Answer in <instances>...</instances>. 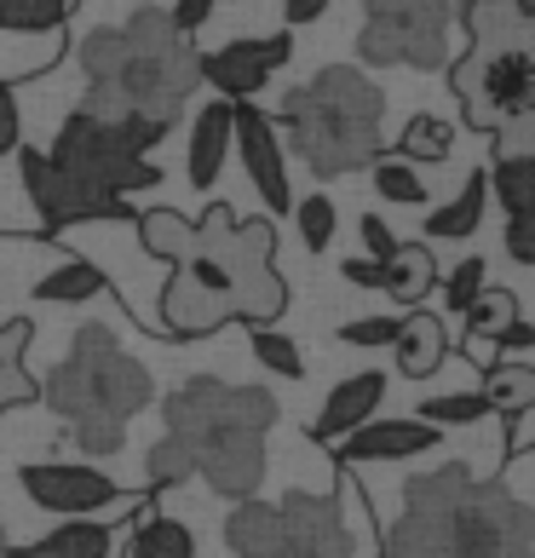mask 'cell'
I'll use <instances>...</instances> for the list:
<instances>
[{
    "label": "cell",
    "instance_id": "603a6c76",
    "mask_svg": "<svg viewBox=\"0 0 535 558\" xmlns=\"http://www.w3.org/2000/svg\"><path fill=\"white\" fill-rule=\"evenodd\" d=\"M449 524L443 512H415L403 507V519L386 530V558H443L449 553Z\"/></svg>",
    "mask_w": 535,
    "mask_h": 558
},
{
    "label": "cell",
    "instance_id": "6da1fadb",
    "mask_svg": "<svg viewBox=\"0 0 535 558\" xmlns=\"http://www.w3.org/2000/svg\"><path fill=\"white\" fill-rule=\"evenodd\" d=\"M81 70H87V98L81 116L121 121V116H150L161 128H179L191 93L202 87L196 47L184 40L161 7H138L127 24H105L81 35Z\"/></svg>",
    "mask_w": 535,
    "mask_h": 558
},
{
    "label": "cell",
    "instance_id": "db71d44e",
    "mask_svg": "<svg viewBox=\"0 0 535 558\" xmlns=\"http://www.w3.org/2000/svg\"><path fill=\"white\" fill-rule=\"evenodd\" d=\"M466 351H472V363H478V368H496V363H501V345L489 340V335H472Z\"/></svg>",
    "mask_w": 535,
    "mask_h": 558
},
{
    "label": "cell",
    "instance_id": "ba28073f",
    "mask_svg": "<svg viewBox=\"0 0 535 558\" xmlns=\"http://www.w3.org/2000/svg\"><path fill=\"white\" fill-rule=\"evenodd\" d=\"M288 58H294V35H259V40H231V47H219V52H202L196 58V70L202 81L224 98V105H248V98L271 81Z\"/></svg>",
    "mask_w": 535,
    "mask_h": 558
},
{
    "label": "cell",
    "instance_id": "f5cc1de1",
    "mask_svg": "<svg viewBox=\"0 0 535 558\" xmlns=\"http://www.w3.org/2000/svg\"><path fill=\"white\" fill-rule=\"evenodd\" d=\"M496 345H501V351H530V345H535V328H530L524 317H512L501 335H496Z\"/></svg>",
    "mask_w": 535,
    "mask_h": 558
},
{
    "label": "cell",
    "instance_id": "1f68e13d",
    "mask_svg": "<svg viewBox=\"0 0 535 558\" xmlns=\"http://www.w3.org/2000/svg\"><path fill=\"white\" fill-rule=\"evenodd\" d=\"M489 184H496V196H501L507 219L535 214V156H507V161H496Z\"/></svg>",
    "mask_w": 535,
    "mask_h": 558
},
{
    "label": "cell",
    "instance_id": "ac0fdd59",
    "mask_svg": "<svg viewBox=\"0 0 535 558\" xmlns=\"http://www.w3.org/2000/svg\"><path fill=\"white\" fill-rule=\"evenodd\" d=\"M224 156H231V105L214 98L191 121V156H184V168H191L196 191H214V179L224 173Z\"/></svg>",
    "mask_w": 535,
    "mask_h": 558
},
{
    "label": "cell",
    "instance_id": "4fadbf2b",
    "mask_svg": "<svg viewBox=\"0 0 535 558\" xmlns=\"http://www.w3.org/2000/svg\"><path fill=\"white\" fill-rule=\"evenodd\" d=\"M196 478H208L224 501H248L265 484V438H219L196 454Z\"/></svg>",
    "mask_w": 535,
    "mask_h": 558
},
{
    "label": "cell",
    "instance_id": "cb8c5ba5",
    "mask_svg": "<svg viewBox=\"0 0 535 558\" xmlns=\"http://www.w3.org/2000/svg\"><path fill=\"white\" fill-rule=\"evenodd\" d=\"M7 558H110V530L87 524V519H70L29 547H7Z\"/></svg>",
    "mask_w": 535,
    "mask_h": 558
},
{
    "label": "cell",
    "instance_id": "11a10c76",
    "mask_svg": "<svg viewBox=\"0 0 535 558\" xmlns=\"http://www.w3.org/2000/svg\"><path fill=\"white\" fill-rule=\"evenodd\" d=\"M7 547H12V542H7V530H0V558H7Z\"/></svg>",
    "mask_w": 535,
    "mask_h": 558
},
{
    "label": "cell",
    "instance_id": "ffe728a7",
    "mask_svg": "<svg viewBox=\"0 0 535 558\" xmlns=\"http://www.w3.org/2000/svg\"><path fill=\"white\" fill-rule=\"evenodd\" d=\"M288 312V288L271 265H242L231 271V317H242L248 328H271Z\"/></svg>",
    "mask_w": 535,
    "mask_h": 558
},
{
    "label": "cell",
    "instance_id": "8992f818",
    "mask_svg": "<svg viewBox=\"0 0 535 558\" xmlns=\"http://www.w3.org/2000/svg\"><path fill=\"white\" fill-rule=\"evenodd\" d=\"M449 87H455L466 128L496 133L501 121L535 116V52L524 47H472L466 58L449 64Z\"/></svg>",
    "mask_w": 535,
    "mask_h": 558
},
{
    "label": "cell",
    "instance_id": "74e56055",
    "mask_svg": "<svg viewBox=\"0 0 535 558\" xmlns=\"http://www.w3.org/2000/svg\"><path fill=\"white\" fill-rule=\"evenodd\" d=\"M466 323H472V335H489V340H496L501 335V328L512 323V317H519V300H512L507 294V288H484V294L478 300H472L466 305V312H461Z\"/></svg>",
    "mask_w": 535,
    "mask_h": 558
},
{
    "label": "cell",
    "instance_id": "5b68a950",
    "mask_svg": "<svg viewBox=\"0 0 535 558\" xmlns=\"http://www.w3.org/2000/svg\"><path fill=\"white\" fill-rule=\"evenodd\" d=\"M363 35H357V58L375 70H443L449 64V0H363Z\"/></svg>",
    "mask_w": 535,
    "mask_h": 558
},
{
    "label": "cell",
    "instance_id": "d590c367",
    "mask_svg": "<svg viewBox=\"0 0 535 558\" xmlns=\"http://www.w3.org/2000/svg\"><path fill=\"white\" fill-rule=\"evenodd\" d=\"M489 415V398L484 391H449V398H426L421 403V421L426 426H472V421H484Z\"/></svg>",
    "mask_w": 535,
    "mask_h": 558
},
{
    "label": "cell",
    "instance_id": "60d3db41",
    "mask_svg": "<svg viewBox=\"0 0 535 558\" xmlns=\"http://www.w3.org/2000/svg\"><path fill=\"white\" fill-rule=\"evenodd\" d=\"M70 438H75L81 454H115L121 438H127V426H121V421H75Z\"/></svg>",
    "mask_w": 535,
    "mask_h": 558
},
{
    "label": "cell",
    "instance_id": "d4e9b609",
    "mask_svg": "<svg viewBox=\"0 0 535 558\" xmlns=\"http://www.w3.org/2000/svg\"><path fill=\"white\" fill-rule=\"evenodd\" d=\"M466 489H472V472H466L461 461H443V466L421 472V478H409L403 507H415V512H443V519H455V507L466 501Z\"/></svg>",
    "mask_w": 535,
    "mask_h": 558
},
{
    "label": "cell",
    "instance_id": "44dd1931",
    "mask_svg": "<svg viewBox=\"0 0 535 558\" xmlns=\"http://www.w3.org/2000/svg\"><path fill=\"white\" fill-rule=\"evenodd\" d=\"M277 542H282L277 501H259V495H248V501L231 507V519H224V547H231L236 558H265Z\"/></svg>",
    "mask_w": 535,
    "mask_h": 558
},
{
    "label": "cell",
    "instance_id": "ab89813d",
    "mask_svg": "<svg viewBox=\"0 0 535 558\" xmlns=\"http://www.w3.org/2000/svg\"><path fill=\"white\" fill-rule=\"evenodd\" d=\"M294 219H300V242L312 247H328V236H335V202L328 196H305L300 208H294Z\"/></svg>",
    "mask_w": 535,
    "mask_h": 558
},
{
    "label": "cell",
    "instance_id": "e575fe53",
    "mask_svg": "<svg viewBox=\"0 0 535 558\" xmlns=\"http://www.w3.org/2000/svg\"><path fill=\"white\" fill-rule=\"evenodd\" d=\"M144 472H150L156 489H173V484H184V478H196V454L184 449L179 438H168V432H161V438L150 444V454H144Z\"/></svg>",
    "mask_w": 535,
    "mask_h": 558
},
{
    "label": "cell",
    "instance_id": "3957f363",
    "mask_svg": "<svg viewBox=\"0 0 535 558\" xmlns=\"http://www.w3.org/2000/svg\"><path fill=\"white\" fill-rule=\"evenodd\" d=\"M40 398H47L70 426L75 421H121L127 426L138 409H150L156 380L133 351H121V340L105 323H87V328H75L64 363L47 375Z\"/></svg>",
    "mask_w": 535,
    "mask_h": 558
},
{
    "label": "cell",
    "instance_id": "d6a6232c",
    "mask_svg": "<svg viewBox=\"0 0 535 558\" xmlns=\"http://www.w3.org/2000/svg\"><path fill=\"white\" fill-rule=\"evenodd\" d=\"M133 558H196V542L179 519H150L133 530Z\"/></svg>",
    "mask_w": 535,
    "mask_h": 558
},
{
    "label": "cell",
    "instance_id": "277c9868",
    "mask_svg": "<svg viewBox=\"0 0 535 558\" xmlns=\"http://www.w3.org/2000/svg\"><path fill=\"white\" fill-rule=\"evenodd\" d=\"M168 438H179L191 454H202L219 438H265L277 426L282 403L265 386H231L214 375H196L191 386H179L168 398Z\"/></svg>",
    "mask_w": 535,
    "mask_h": 558
},
{
    "label": "cell",
    "instance_id": "f6af8a7d",
    "mask_svg": "<svg viewBox=\"0 0 535 558\" xmlns=\"http://www.w3.org/2000/svg\"><path fill=\"white\" fill-rule=\"evenodd\" d=\"M29 340H35V323H29V317H17V323H7V328H0V375H7L12 363H24Z\"/></svg>",
    "mask_w": 535,
    "mask_h": 558
},
{
    "label": "cell",
    "instance_id": "2e32d148",
    "mask_svg": "<svg viewBox=\"0 0 535 558\" xmlns=\"http://www.w3.org/2000/svg\"><path fill=\"white\" fill-rule=\"evenodd\" d=\"M161 323H168V335H214L219 323H231V300L208 294L202 282L173 271L168 288H161Z\"/></svg>",
    "mask_w": 535,
    "mask_h": 558
},
{
    "label": "cell",
    "instance_id": "816d5d0a",
    "mask_svg": "<svg viewBox=\"0 0 535 558\" xmlns=\"http://www.w3.org/2000/svg\"><path fill=\"white\" fill-rule=\"evenodd\" d=\"M323 12H328V0H282V17H288V29H300V24H317Z\"/></svg>",
    "mask_w": 535,
    "mask_h": 558
},
{
    "label": "cell",
    "instance_id": "4316f807",
    "mask_svg": "<svg viewBox=\"0 0 535 558\" xmlns=\"http://www.w3.org/2000/svg\"><path fill=\"white\" fill-rule=\"evenodd\" d=\"M105 271L98 265H87V259H70V265H58V271H47L35 282V300L40 305H87V300H98L105 294Z\"/></svg>",
    "mask_w": 535,
    "mask_h": 558
},
{
    "label": "cell",
    "instance_id": "f907efd6",
    "mask_svg": "<svg viewBox=\"0 0 535 558\" xmlns=\"http://www.w3.org/2000/svg\"><path fill=\"white\" fill-rule=\"evenodd\" d=\"M340 277L352 288H386V259H345Z\"/></svg>",
    "mask_w": 535,
    "mask_h": 558
},
{
    "label": "cell",
    "instance_id": "7bdbcfd3",
    "mask_svg": "<svg viewBox=\"0 0 535 558\" xmlns=\"http://www.w3.org/2000/svg\"><path fill=\"white\" fill-rule=\"evenodd\" d=\"M489 138H496V161H507V156H535V116L501 121Z\"/></svg>",
    "mask_w": 535,
    "mask_h": 558
},
{
    "label": "cell",
    "instance_id": "f35d334b",
    "mask_svg": "<svg viewBox=\"0 0 535 558\" xmlns=\"http://www.w3.org/2000/svg\"><path fill=\"white\" fill-rule=\"evenodd\" d=\"M484 271H489L484 259H461L455 271L443 277V305H449V312H455V317H461L466 305H472V300L484 294Z\"/></svg>",
    "mask_w": 535,
    "mask_h": 558
},
{
    "label": "cell",
    "instance_id": "7c38bea8",
    "mask_svg": "<svg viewBox=\"0 0 535 558\" xmlns=\"http://www.w3.org/2000/svg\"><path fill=\"white\" fill-rule=\"evenodd\" d=\"M17 489H24L35 507H47V512H70V519H81V512H98V507L121 501V489H115L98 466H70V461L24 466V472H17Z\"/></svg>",
    "mask_w": 535,
    "mask_h": 558
},
{
    "label": "cell",
    "instance_id": "681fc988",
    "mask_svg": "<svg viewBox=\"0 0 535 558\" xmlns=\"http://www.w3.org/2000/svg\"><path fill=\"white\" fill-rule=\"evenodd\" d=\"M357 231H363V242H368V259H392V247H398V236H392V225H386L380 214H368V219H357Z\"/></svg>",
    "mask_w": 535,
    "mask_h": 558
},
{
    "label": "cell",
    "instance_id": "c3c4849f",
    "mask_svg": "<svg viewBox=\"0 0 535 558\" xmlns=\"http://www.w3.org/2000/svg\"><path fill=\"white\" fill-rule=\"evenodd\" d=\"M507 254L519 259V265H535V214L507 219Z\"/></svg>",
    "mask_w": 535,
    "mask_h": 558
},
{
    "label": "cell",
    "instance_id": "bcb514c9",
    "mask_svg": "<svg viewBox=\"0 0 535 558\" xmlns=\"http://www.w3.org/2000/svg\"><path fill=\"white\" fill-rule=\"evenodd\" d=\"M168 7H173V12H168V24H173L184 40H191V35H196V29L214 17V7H219V0H168Z\"/></svg>",
    "mask_w": 535,
    "mask_h": 558
},
{
    "label": "cell",
    "instance_id": "7dc6e473",
    "mask_svg": "<svg viewBox=\"0 0 535 558\" xmlns=\"http://www.w3.org/2000/svg\"><path fill=\"white\" fill-rule=\"evenodd\" d=\"M17 138H24V116H17L12 87L0 81V156H12V150H17Z\"/></svg>",
    "mask_w": 535,
    "mask_h": 558
},
{
    "label": "cell",
    "instance_id": "836d02e7",
    "mask_svg": "<svg viewBox=\"0 0 535 558\" xmlns=\"http://www.w3.org/2000/svg\"><path fill=\"white\" fill-rule=\"evenodd\" d=\"M368 168H375V191H380L386 202H398V208H421V202H426V179L409 168V161H398V156H375Z\"/></svg>",
    "mask_w": 535,
    "mask_h": 558
},
{
    "label": "cell",
    "instance_id": "7a4b0ae2",
    "mask_svg": "<svg viewBox=\"0 0 535 558\" xmlns=\"http://www.w3.org/2000/svg\"><path fill=\"white\" fill-rule=\"evenodd\" d=\"M380 116H386V93L352 64H328L282 98L288 138H294L300 161L317 179L368 168L380 156Z\"/></svg>",
    "mask_w": 535,
    "mask_h": 558
},
{
    "label": "cell",
    "instance_id": "6f0895ef",
    "mask_svg": "<svg viewBox=\"0 0 535 558\" xmlns=\"http://www.w3.org/2000/svg\"><path fill=\"white\" fill-rule=\"evenodd\" d=\"M461 7H466V0H449V12H461Z\"/></svg>",
    "mask_w": 535,
    "mask_h": 558
},
{
    "label": "cell",
    "instance_id": "30bf717a",
    "mask_svg": "<svg viewBox=\"0 0 535 558\" xmlns=\"http://www.w3.org/2000/svg\"><path fill=\"white\" fill-rule=\"evenodd\" d=\"M24 191H29L47 231H64V225H81V219H133L127 202H105V196L81 191V184L58 173L40 150H24Z\"/></svg>",
    "mask_w": 535,
    "mask_h": 558
},
{
    "label": "cell",
    "instance_id": "b9f144b4",
    "mask_svg": "<svg viewBox=\"0 0 535 558\" xmlns=\"http://www.w3.org/2000/svg\"><path fill=\"white\" fill-rule=\"evenodd\" d=\"M398 323H403V317H357V323L340 328V340H345V345H363V351H380V345L398 340Z\"/></svg>",
    "mask_w": 535,
    "mask_h": 558
},
{
    "label": "cell",
    "instance_id": "8fae6325",
    "mask_svg": "<svg viewBox=\"0 0 535 558\" xmlns=\"http://www.w3.org/2000/svg\"><path fill=\"white\" fill-rule=\"evenodd\" d=\"M231 150H242V168H248L259 202L271 214L294 208V191H288V168H282V144L277 128L259 105H231Z\"/></svg>",
    "mask_w": 535,
    "mask_h": 558
},
{
    "label": "cell",
    "instance_id": "4dcf8cb0",
    "mask_svg": "<svg viewBox=\"0 0 535 558\" xmlns=\"http://www.w3.org/2000/svg\"><path fill=\"white\" fill-rule=\"evenodd\" d=\"M70 0H0V35H58Z\"/></svg>",
    "mask_w": 535,
    "mask_h": 558
},
{
    "label": "cell",
    "instance_id": "52a82bcc",
    "mask_svg": "<svg viewBox=\"0 0 535 558\" xmlns=\"http://www.w3.org/2000/svg\"><path fill=\"white\" fill-rule=\"evenodd\" d=\"M47 161L64 179H75L81 191H93V196H105V202H127L133 191L161 184V168H156L150 156H133L127 144L105 128V121H93V116H81V110L64 121V128H58Z\"/></svg>",
    "mask_w": 535,
    "mask_h": 558
},
{
    "label": "cell",
    "instance_id": "9f6ffc18",
    "mask_svg": "<svg viewBox=\"0 0 535 558\" xmlns=\"http://www.w3.org/2000/svg\"><path fill=\"white\" fill-rule=\"evenodd\" d=\"M133 7H161V0H133Z\"/></svg>",
    "mask_w": 535,
    "mask_h": 558
},
{
    "label": "cell",
    "instance_id": "d6986e66",
    "mask_svg": "<svg viewBox=\"0 0 535 558\" xmlns=\"http://www.w3.org/2000/svg\"><path fill=\"white\" fill-rule=\"evenodd\" d=\"M392 351H398V375H409V380H426V375H438L443 368V357H449V335H443V317H431V312H409L403 323H398V340H392Z\"/></svg>",
    "mask_w": 535,
    "mask_h": 558
},
{
    "label": "cell",
    "instance_id": "e0dca14e",
    "mask_svg": "<svg viewBox=\"0 0 535 558\" xmlns=\"http://www.w3.org/2000/svg\"><path fill=\"white\" fill-rule=\"evenodd\" d=\"M461 17L472 47H524L535 35V0H466Z\"/></svg>",
    "mask_w": 535,
    "mask_h": 558
},
{
    "label": "cell",
    "instance_id": "9a60e30c",
    "mask_svg": "<svg viewBox=\"0 0 535 558\" xmlns=\"http://www.w3.org/2000/svg\"><path fill=\"white\" fill-rule=\"evenodd\" d=\"M380 398H386V375H375V368H363V375L340 380L335 391H328V403H323V415H317V426H312V438L335 444V438H345V432H357L363 421H375Z\"/></svg>",
    "mask_w": 535,
    "mask_h": 558
},
{
    "label": "cell",
    "instance_id": "9c48e42d",
    "mask_svg": "<svg viewBox=\"0 0 535 558\" xmlns=\"http://www.w3.org/2000/svg\"><path fill=\"white\" fill-rule=\"evenodd\" d=\"M282 542L265 558H352V530L340 519V501L294 489L288 501H277Z\"/></svg>",
    "mask_w": 535,
    "mask_h": 558
},
{
    "label": "cell",
    "instance_id": "f1b7e54d",
    "mask_svg": "<svg viewBox=\"0 0 535 558\" xmlns=\"http://www.w3.org/2000/svg\"><path fill=\"white\" fill-rule=\"evenodd\" d=\"M133 225H138L144 254H156V259H168V265L191 259V219H179L173 208H150V214H138Z\"/></svg>",
    "mask_w": 535,
    "mask_h": 558
},
{
    "label": "cell",
    "instance_id": "8d00e7d4",
    "mask_svg": "<svg viewBox=\"0 0 535 558\" xmlns=\"http://www.w3.org/2000/svg\"><path fill=\"white\" fill-rule=\"evenodd\" d=\"M254 357L271 368V375H282V380H305V357H300V345L288 340V335H277V328H254Z\"/></svg>",
    "mask_w": 535,
    "mask_h": 558
},
{
    "label": "cell",
    "instance_id": "f546056e",
    "mask_svg": "<svg viewBox=\"0 0 535 558\" xmlns=\"http://www.w3.org/2000/svg\"><path fill=\"white\" fill-rule=\"evenodd\" d=\"M455 150V128H449L443 116H409V128L398 133V161H443Z\"/></svg>",
    "mask_w": 535,
    "mask_h": 558
},
{
    "label": "cell",
    "instance_id": "ee69618b",
    "mask_svg": "<svg viewBox=\"0 0 535 558\" xmlns=\"http://www.w3.org/2000/svg\"><path fill=\"white\" fill-rule=\"evenodd\" d=\"M501 558H535V507H530V501L512 512L507 542H501Z\"/></svg>",
    "mask_w": 535,
    "mask_h": 558
},
{
    "label": "cell",
    "instance_id": "484cf974",
    "mask_svg": "<svg viewBox=\"0 0 535 558\" xmlns=\"http://www.w3.org/2000/svg\"><path fill=\"white\" fill-rule=\"evenodd\" d=\"M484 191H489V173H484V168H478V173H466L461 196H449L443 208H431L426 236H443V242L472 236V231H478V219H484Z\"/></svg>",
    "mask_w": 535,
    "mask_h": 558
},
{
    "label": "cell",
    "instance_id": "83f0119b",
    "mask_svg": "<svg viewBox=\"0 0 535 558\" xmlns=\"http://www.w3.org/2000/svg\"><path fill=\"white\" fill-rule=\"evenodd\" d=\"M489 386H484V398H489V415H507V421H519L535 409V368L530 363H496V368H484Z\"/></svg>",
    "mask_w": 535,
    "mask_h": 558
},
{
    "label": "cell",
    "instance_id": "7402d4cb",
    "mask_svg": "<svg viewBox=\"0 0 535 558\" xmlns=\"http://www.w3.org/2000/svg\"><path fill=\"white\" fill-rule=\"evenodd\" d=\"M431 288H438V259H431V247L426 242H398L392 259H386V294L415 312Z\"/></svg>",
    "mask_w": 535,
    "mask_h": 558
},
{
    "label": "cell",
    "instance_id": "5bb4252c",
    "mask_svg": "<svg viewBox=\"0 0 535 558\" xmlns=\"http://www.w3.org/2000/svg\"><path fill=\"white\" fill-rule=\"evenodd\" d=\"M443 432L426 426V421H363L357 432L340 438L345 461H409V454H426L438 449Z\"/></svg>",
    "mask_w": 535,
    "mask_h": 558
}]
</instances>
